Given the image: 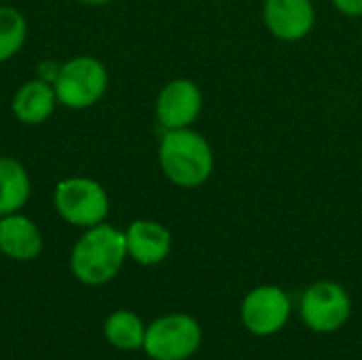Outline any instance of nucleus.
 I'll use <instances>...</instances> for the list:
<instances>
[{
  "instance_id": "obj_1",
  "label": "nucleus",
  "mask_w": 362,
  "mask_h": 360,
  "mask_svg": "<svg viewBox=\"0 0 362 360\" xmlns=\"http://www.w3.org/2000/svg\"><path fill=\"white\" fill-rule=\"evenodd\" d=\"M127 259L125 231L100 223L83 231L70 252V269L74 278L87 286L110 282Z\"/></svg>"
},
{
  "instance_id": "obj_2",
  "label": "nucleus",
  "mask_w": 362,
  "mask_h": 360,
  "mask_svg": "<svg viewBox=\"0 0 362 360\" xmlns=\"http://www.w3.org/2000/svg\"><path fill=\"white\" fill-rule=\"evenodd\" d=\"M159 166L165 178L176 187L195 189L210 178L214 153L208 140L191 127L168 129L159 144Z\"/></svg>"
},
{
  "instance_id": "obj_3",
  "label": "nucleus",
  "mask_w": 362,
  "mask_h": 360,
  "mask_svg": "<svg viewBox=\"0 0 362 360\" xmlns=\"http://www.w3.org/2000/svg\"><path fill=\"white\" fill-rule=\"evenodd\" d=\"M51 83L62 106L85 110L104 98L108 89V70L93 55H78L62 64Z\"/></svg>"
},
{
  "instance_id": "obj_4",
  "label": "nucleus",
  "mask_w": 362,
  "mask_h": 360,
  "mask_svg": "<svg viewBox=\"0 0 362 360\" xmlns=\"http://www.w3.org/2000/svg\"><path fill=\"white\" fill-rule=\"evenodd\" d=\"M53 206L66 223L81 229L104 223L110 212L106 189L87 176H70L59 180L53 191Z\"/></svg>"
},
{
  "instance_id": "obj_5",
  "label": "nucleus",
  "mask_w": 362,
  "mask_h": 360,
  "mask_svg": "<svg viewBox=\"0 0 362 360\" xmlns=\"http://www.w3.org/2000/svg\"><path fill=\"white\" fill-rule=\"evenodd\" d=\"M202 346V327L189 314H168L146 327L142 350L153 360H187Z\"/></svg>"
},
{
  "instance_id": "obj_6",
  "label": "nucleus",
  "mask_w": 362,
  "mask_h": 360,
  "mask_svg": "<svg viewBox=\"0 0 362 360\" xmlns=\"http://www.w3.org/2000/svg\"><path fill=\"white\" fill-rule=\"evenodd\" d=\"M299 312L308 329L316 333H335L350 320L352 301L344 286L320 280L303 293Z\"/></svg>"
},
{
  "instance_id": "obj_7",
  "label": "nucleus",
  "mask_w": 362,
  "mask_h": 360,
  "mask_svg": "<svg viewBox=\"0 0 362 360\" xmlns=\"http://www.w3.org/2000/svg\"><path fill=\"white\" fill-rule=\"evenodd\" d=\"M291 297L272 284L252 289L242 301V325L257 337H269L284 329L291 318Z\"/></svg>"
},
{
  "instance_id": "obj_8",
  "label": "nucleus",
  "mask_w": 362,
  "mask_h": 360,
  "mask_svg": "<svg viewBox=\"0 0 362 360\" xmlns=\"http://www.w3.org/2000/svg\"><path fill=\"white\" fill-rule=\"evenodd\" d=\"M202 91L193 81L174 79L157 95V121L165 132L191 127L202 112Z\"/></svg>"
},
{
  "instance_id": "obj_9",
  "label": "nucleus",
  "mask_w": 362,
  "mask_h": 360,
  "mask_svg": "<svg viewBox=\"0 0 362 360\" xmlns=\"http://www.w3.org/2000/svg\"><path fill=\"white\" fill-rule=\"evenodd\" d=\"M263 19L276 38L293 42L312 32L316 11L312 0H265Z\"/></svg>"
},
{
  "instance_id": "obj_10",
  "label": "nucleus",
  "mask_w": 362,
  "mask_h": 360,
  "mask_svg": "<svg viewBox=\"0 0 362 360\" xmlns=\"http://www.w3.org/2000/svg\"><path fill=\"white\" fill-rule=\"evenodd\" d=\"M127 257L140 265H157L172 250V233L155 221H134L125 229Z\"/></svg>"
},
{
  "instance_id": "obj_11",
  "label": "nucleus",
  "mask_w": 362,
  "mask_h": 360,
  "mask_svg": "<svg viewBox=\"0 0 362 360\" xmlns=\"http://www.w3.org/2000/svg\"><path fill=\"white\" fill-rule=\"evenodd\" d=\"M0 252L13 261H32L42 252V233L21 212L0 219Z\"/></svg>"
},
{
  "instance_id": "obj_12",
  "label": "nucleus",
  "mask_w": 362,
  "mask_h": 360,
  "mask_svg": "<svg viewBox=\"0 0 362 360\" xmlns=\"http://www.w3.org/2000/svg\"><path fill=\"white\" fill-rule=\"evenodd\" d=\"M57 95L53 89V83L45 79H32L25 81L13 95L11 110L17 121L23 125H40L49 121V117L55 112Z\"/></svg>"
},
{
  "instance_id": "obj_13",
  "label": "nucleus",
  "mask_w": 362,
  "mask_h": 360,
  "mask_svg": "<svg viewBox=\"0 0 362 360\" xmlns=\"http://www.w3.org/2000/svg\"><path fill=\"white\" fill-rule=\"evenodd\" d=\"M32 195V180L21 161L0 157V219L21 212Z\"/></svg>"
},
{
  "instance_id": "obj_14",
  "label": "nucleus",
  "mask_w": 362,
  "mask_h": 360,
  "mask_svg": "<svg viewBox=\"0 0 362 360\" xmlns=\"http://www.w3.org/2000/svg\"><path fill=\"white\" fill-rule=\"evenodd\" d=\"M104 335L110 346L123 352H134L144 346L146 327L140 320L138 314L129 310H117L112 312L104 323Z\"/></svg>"
},
{
  "instance_id": "obj_15",
  "label": "nucleus",
  "mask_w": 362,
  "mask_h": 360,
  "mask_svg": "<svg viewBox=\"0 0 362 360\" xmlns=\"http://www.w3.org/2000/svg\"><path fill=\"white\" fill-rule=\"evenodd\" d=\"M28 21L15 8L0 4V64L13 59L25 45Z\"/></svg>"
},
{
  "instance_id": "obj_16",
  "label": "nucleus",
  "mask_w": 362,
  "mask_h": 360,
  "mask_svg": "<svg viewBox=\"0 0 362 360\" xmlns=\"http://www.w3.org/2000/svg\"><path fill=\"white\" fill-rule=\"evenodd\" d=\"M339 13L348 17H361L362 15V0H333Z\"/></svg>"
},
{
  "instance_id": "obj_17",
  "label": "nucleus",
  "mask_w": 362,
  "mask_h": 360,
  "mask_svg": "<svg viewBox=\"0 0 362 360\" xmlns=\"http://www.w3.org/2000/svg\"><path fill=\"white\" fill-rule=\"evenodd\" d=\"M76 2H81L85 6H106V4H110L115 0H76Z\"/></svg>"
}]
</instances>
